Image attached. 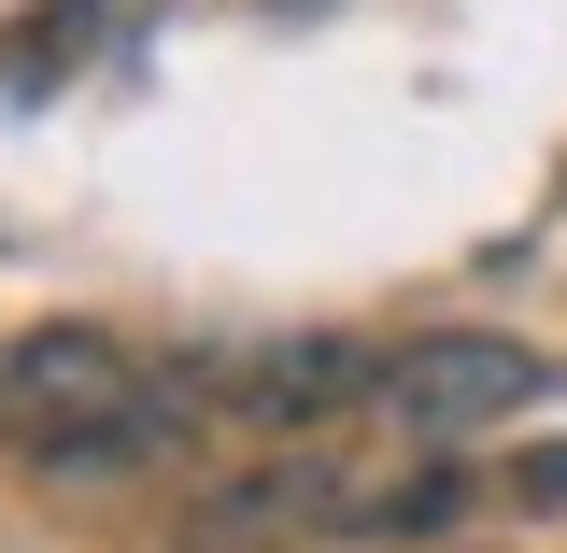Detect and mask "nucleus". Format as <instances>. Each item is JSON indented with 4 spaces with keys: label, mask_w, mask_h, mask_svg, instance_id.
Instances as JSON below:
<instances>
[{
    "label": "nucleus",
    "mask_w": 567,
    "mask_h": 553,
    "mask_svg": "<svg viewBox=\"0 0 567 553\" xmlns=\"http://www.w3.org/2000/svg\"><path fill=\"white\" fill-rule=\"evenodd\" d=\"M185 426V383H142L100 327H29L0 355V440L29 469H128Z\"/></svg>",
    "instance_id": "f257e3e1"
},
{
    "label": "nucleus",
    "mask_w": 567,
    "mask_h": 553,
    "mask_svg": "<svg viewBox=\"0 0 567 553\" xmlns=\"http://www.w3.org/2000/svg\"><path fill=\"white\" fill-rule=\"evenodd\" d=\"M369 398L412 426V440H468V426H511L525 398H539V355L454 327V341H398L383 369H369Z\"/></svg>",
    "instance_id": "f03ea898"
},
{
    "label": "nucleus",
    "mask_w": 567,
    "mask_h": 553,
    "mask_svg": "<svg viewBox=\"0 0 567 553\" xmlns=\"http://www.w3.org/2000/svg\"><path fill=\"white\" fill-rule=\"evenodd\" d=\"M525 496H539V511H554V496H567V440H554V454H539V469H525Z\"/></svg>",
    "instance_id": "7ed1b4c3"
}]
</instances>
